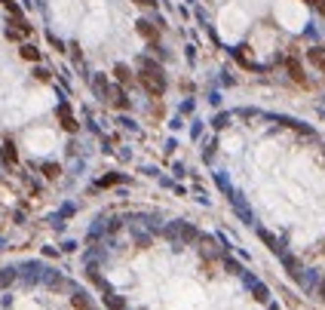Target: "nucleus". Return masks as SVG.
Here are the masks:
<instances>
[{
	"label": "nucleus",
	"instance_id": "7ed1b4c3",
	"mask_svg": "<svg viewBox=\"0 0 325 310\" xmlns=\"http://www.w3.org/2000/svg\"><path fill=\"white\" fill-rule=\"evenodd\" d=\"M138 34L147 37V40H157V28L150 25V22H138Z\"/></svg>",
	"mask_w": 325,
	"mask_h": 310
},
{
	"label": "nucleus",
	"instance_id": "6e6552de",
	"mask_svg": "<svg viewBox=\"0 0 325 310\" xmlns=\"http://www.w3.org/2000/svg\"><path fill=\"white\" fill-rule=\"evenodd\" d=\"M135 3H144V6H150V3H154V0H135Z\"/></svg>",
	"mask_w": 325,
	"mask_h": 310
},
{
	"label": "nucleus",
	"instance_id": "39448f33",
	"mask_svg": "<svg viewBox=\"0 0 325 310\" xmlns=\"http://www.w3.org/2000/svg\"><path fill=\"white\" fill-rule=\"evenodd\" d=\"M22 55L31 59V62H37V49H34V47H25V49H22Z\"/></svg>",
	"mask_w": 325,
	"mask_h": 310
},
{
	"label": "nucleus",
	"instance_id": "0eeeda50",
	"mask_svg": "<svg viewBox=\"0 0 325 310\" xmlns=\"http://www.w3.org/2000/svg\"><path fill=\"white\" fill-rule=\"evenodd\" d=\"M310 3H313V6H316V9H319V13H325V3H322V0H310Z\"/></svg>",
	"mask_w": 325,
	"mask_h": 310
},
{
	"label": "nucleus",
	"instance_id": "f03ea898",
	"mask_svg": "<svg viewBox=\"0 0 325 310\" xmlns=\"http://www.w3.org/2000/svg\"><path fill=\"white\" fill-rule=\"evenodd\" d=\"M307 59L316 65L319 71H325V49H319V47H316V49H310V52H307Z\"/></svg>",
	"mask_w": 325,
	"mask_h": 310
},
{
	"label": "nucleus",
	"instance_id": "423d86ee",
	"mask_svg": "<svg viewBox=\"0 0 325 310\" xmlns=\"http://www.w3.org/2000/svg\"><path fill=\"white\" fill-rule=\"evenodd\" d=\"M288 71H292V74H295V80H304V74H301V68H298L295 62H288Z\"/></svg>",
	"mask_w": 325,
	"mask_h": 310
},
{
	"label": "nucleus",
	"instance_id": "20e7f679",
	"mask_svg": "<svg viewBox=\"0 0 325 310\" xmlns=\"http://www.w3.org/2000/svg\"><path fill=\"white\" fill-rule=\"evenodd\" d=\"M114 77L120 80V83H129V68H123V65H117L114 68Z\"/></svg>",
	"mask_w": 325,
	"mask_h": 310
},
{
	"label": "nucleus",
	"instance_id": "f257e3e1",
	"mask_svg": "<svg viewBox=\"0 0 325 310\" xmlns=\"http://www.w3.org/2000/svg\"><path fill=\"white\" fill-rule=\"evenodd\" d=\"M141 86L147 89V93H154L160 95L162 89H166V80H162V71H160V65L157 62H150V59H141Z\"/></svg>",
	"mask_w": 325,
	"mask_h": 310
}]
</instances>
